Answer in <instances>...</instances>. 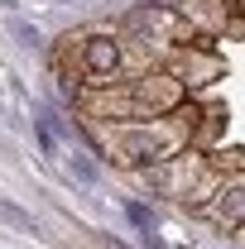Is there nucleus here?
Instances as JSON below:
<instances>
[{
    "label": "nucleus",
    "instance_id": "1",
    "mask_svg": "<svg viewBox=\"0 0 245 249\" xmlns=\"http://www.w3.org/2000/svg\"><path fill=\"white\" fill-rule=\"evenodd\" d=\"M0 220H10L15 230L34 235V216H29V211H20V206H10V201H0Z\"/></svg>",
    "mask_w": 245,
    "mask_h": 249
}]
</instances>
